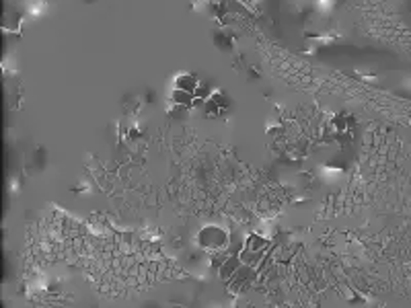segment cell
Returning a JSON list of instances; mask_svg holds the SVG:
<instances>
[{
    "instance_id": "obj_3",
    "label": "cell",
    "mask_w": 411,
    "mask_h": 308,
    "mask_svg": "<svg viewBox=\"0 0 411 308\" xmlns=\"http://www.w3.org/2000/svg\"><path fill=\"white\" fill-rule=\"evenodd\" d=\"M171 101H173L175 105L183 107V109H190V107H194L196 95L187 93V91H181V89H173V93H171Z\"/></svg>"
},
{
    "instance_id": "obj_2",
    "label": "cell",
    "mask_w": 411,
    "mask_h": 308,
    "mask_svg": "<svg viewBox=\"0 0 411 308\" xmlns=\"http://www.w3.org/2000/svg\"><path fill=\"white\" fill-rule=\"evenodd\" d=\"M200 87L198 84V78L194 74H177L175 76V89H181V91H187V93H196V89Z\"/></svg>"
},
{
    "instance_id": "obj_5",
    "label": "cell",
    "mask_w": 411,
    "mask_h": 308,
    "mask_svg": "<svg viewBox=\"0 0 411 308\" xmlns=\"http://www.w3.org/2000/svg\"><path fill=\"white\" fill-rule=\"evenodd\" d=\"M267 247V243L263 241V238H259L257 234H251L249 238H247V249L249 251H263Z\"/></svg>"
},
{
    "instance_id": "obj_6",
    "label": "cell",
    "mask_w": 411,
    "mask_h": 308,
    "mask_svg": "<svg viewBox=\"0 0 411 308\" xmlns=\"http://www.w3.org/2000/svg\"><path fill=\"white\" fill-rule=\"evenodd\" d=\"M204 111H206V115H210V117H216L218 113H220V107L216 105V103L212 101V99H208V101H204Z\"/></svg>"
},
{
    "instance_id": "obj_1",
    "label": "cell",
    "mask_w": 411,
    "mask_h": 308,
    "mask_svg": "<svg viewBox=\"0 0 411 308\" xmlns=\"http://www.w3.org/2000/svg\"><path fill=\"white\" fill-rule=\"evenodd\" d=\"M228 241V236L224 230H220L216 226H208V228H204L198 236V243L206 249H220V247H224Z\"/></svg>"
},
{
    "instance_id": "obj_4",
    "label": "cell",
    "mask_w": 411,
    "mask_h": 308,
    "mask_svg": "<svg viewBox=\"0 0 411 308\" xmlns=\"http://www.w3.org/2000/svg\"><path fill=\"white\" fill-rule=\"evenodd\" d=\"M241 257H234V259H228L224 265H222L220 267V278L222 280H228V278H232L234 276V271L238 269V267H241Z\"/></svg>"
}]
</instances>
